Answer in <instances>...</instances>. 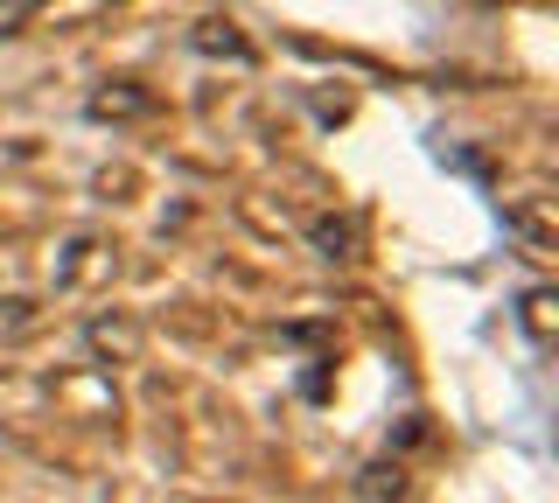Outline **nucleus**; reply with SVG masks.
Masks as SVG:
<instances>
[{
  "mask_svg": "<svg viewBox=\"0 0 559 503\" xmlns=\"http://www.w3.org/2000/svg\"><path fill=\"white\" fill-rule=\"evenodd\" d=\"M189 49H203V57H231V63L259 57V49L238 36V22H197V28H189Z\"/></svg>",
  "mask_w": 559,
  "mask_h": 503,
  "instance_id": "nucleus-1",
  "label": "nucleus"
},
{
  "mask_svg": "<svg viewBox=\"0 0 559 503\" xmlns=\"http://www.w3.org/2000/svg\"><path fill=\"white\" fill-rule=\"evenodd\" d=\"M503 224L532 245V259H552V245H559V231H552V217H546V203H518V211H503Z\"/></svg>",
  "mask_w": 559,
  "mask_h": 503,
  "instance_id": "nucleus-2",
  "label": "nucleus"
},
{
  "mask_svg": "<svg viewBox=\"0 0 559 503\" xmlns=\"http://www.w3.org/2000/svg\"><path fill=\"white\" fill-rule=\"evenodd\" d=\"M147 106H154V98L140 92V84H127V77H119L112 92H92V106H84V112H92V119H140Z\"/></svg>",
  "mask_w": 559,
  "mask_h": 503,
  "instance_id": "nucleus-3",
  "label": "nucleus"
},
{
  "mask_svg": "<svg viewBox=\"0 0 559 503\" xmlns=\"http://www.w3.org/2000/svg\"><path fill=\"white\" fill-rule=\"evenodd\" d=\"M518 322H524V336L546 350V343H552V294H546V287H532V294L518 301Z\"/></svg>",
  "mask_w": 559,
  "mask_h": 503,
  "instance_id": "nucleus-4",
  "label": "nucleus"
},
{
  "mask_svg": "<svg viewBox=\"0 0 559 503\" xmlns=\"http://www.w3.org/2000/svg\"><path fill=\"white\" fill-rule=\"evenodd\" d=\"M308 238H314V252H322V259H349V238H357V224H349V217H322Z\"/></svg>",
  "mask_w": 559,
  "mask_h": 503,
  "instance_id": "nucleus-5",
  "label": "nucleus"
},
{
  "mask_svg": "<svg viewBox=\"0 0 559 503\" xmlns=\"http://www.w3.org/2000/svg\"><path fill=\"white\" fill-rule=\"evenodd\" d=\"M399 490H406V468L399 462H378V468L357 476V496H399Z\"/></svg>",
  "mask_w": 559,
  "mask_h": 503,
  "instance_id": "nucleus-6",
  "label": "nucleus"
},
{
  "mask_svg": "<svg viewBox=\"0 0 559 503\" xmlns=\"http://www.w3.org/2000/svg\"><path fill=\"white\" fill-rule=\"evenodd\" d=\"M92 350L133 357V350H140V328H133V322H119V328H112V322H92Z\"/></svg>",
  "mask_w": 559,
  "mask_h": 503,
  "instance_id": "nucleus-7",
  "label": "nucleus"
},
{
  "mask_svg": "<svg viewBox=\"0 0 559 503\" xmlns=\"http://www.w3.org/2000/svg\"><path fill=\"white\" fill-rule=\"evenodd\" d=\"M49 0H0V36H22L28 28V14H43Z\"/></svg>",
  "mask_w": 559,
  "mask_h": 503,
  "instance_id": "nucleus-8",
  "label": "nucleus"
}]
</instances>
